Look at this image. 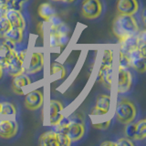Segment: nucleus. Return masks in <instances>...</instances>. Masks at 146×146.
Wrapping results in <instances>:
<instances>
[{
  "label": "nucleus",
  "instance_id": "f257e3e1",
  "mask_svg": "<svg viewBox=\"0 0 146 146\" xmlns=\"http://www.w3.org/2000/svg\"><path fill=\"white\" fill-rule=\"evenodd\" d=\"M139 25L133 15H118L112 23V32L117 38L127 35H135Z\"/></svg>",
  "mask_w": 146,
  "mask_h": 146
},
{
  "label": "nucleus",
  "instance_id": "f03ea898",
  "mask_svg": "<svg viewBox=\"0 0 146 146\" xmlns=\"http://www.w3.org/2000/svg\"><path fill=\"white\" fill-rule=\"evenodd\" d=\"M137 107L134 102L128 98H121L117 102L114 114L118 121L122 124L131 122L137 116Z\"/></svg>",
  "mask_w": 146,
  "mask_h": 146
},
{
  "label": "nucleus",
  "instance_id": "7ed1b4c3",
  "mask_svg": "<svg viewBox=\"0 0 146 146\" xmlns=\"http://www.w3.org/2000/svg\"><path fill=\"white\" fill-rule=\"evenodd\" d=\"M100 0H83L81 3V14L87 19H96L102 13Z\"/></svg>",
  "mask_w": 146,
  "mask_h": 146
},
{
  "label": "nucleus",
  "instance_id": "20e7f679",
  "mask_svg": "<svg viewBox=\"0 0 146 146\" xmlns=\"http://www.w3.org/2000/svg\"><path fill=\"white\" fill-rule=\"evenodd\" d=\"M63 104L58 100H50L48 102V121L50 126H56L62 121L63 115Z\"/></svg>",
  "mask_w": 146,
  "mask_h": 146
},
{
  "label": "nucleus",
  "instance_id": "39448f33",
  "mask_svg": "<svg viewBox=\"0 0 146 146\" xmlns=\"http://www.w3.org/2000/svg\"><path fill=\"white\" fill-rule=\"evenodd\" d=\"M111 105V96L100 94L96 99V104L90 112V116H105L110 111Z\"/></svg>",
  "mask_w": 146,
  "mask_h": 146
},
{
  "label": "nucleus",
  "instance_id": "423d86ee",
  "mask_svg": "<svg viewBox=\"0 0 146 146\" xmlns=\"http://www.w3.org/2000/svg\"><path fill=\"white\" fill-rule=\"evenodd\" d=\"M9 58V64L7 68L8 74L11 77H15L17 75L26 73V66L24 64V60L18 58V56L16 53V50H13L10 53L5 54Z\"/></svg>",
  "mask_w": 146,
  "mask_h": 146
},
{
  "label": "nucleus",
  "instance_id": "0eeeda50",
  "mask_svg": "<svg viewBox=\"0 0 146 146\" xmlns=\"http://www.w3.org/2000/svg\"><path fill=\"white\" fill-rule=\"evenodd\" d=\"M132 85V74L129 68H118V84H117V92L119 94L128 92Z\"/></svg>",
  "mask_w": 146,
  "mask_h": 146
},
{
  "label": "nucleus",
  "instance_id": "6e6552de",
  "mask_svg": "<svg viewBox=\"0 0 146 146\" xmlns=\"http://www.w3.org/2000/svg\"><path fill=\"white\" fill-rule=\"evenodd\" d=\"M44 95L42 90H34L27 92L25 96V107L29 111H36L43 105Z\"/></svg>",
  "mask_w": 146,
  "mask_h": 146
},
{
  "label": "nucleus",
  "instance_id": "1a4fd4ad",
  "mask_svg": "<svg viewBox=\"0 0 146 146\" xmlns=\"http://www.w3.org/2000/svg\"><path fill=\"white\" fill-rule=\"evenodd\" d=\"M18 124L13 120L0 121V138L5 140L12 139L17 134Z\"/></svg>",
  "mask_w": 146,
  "mask_h": 146
},
{
  "label": "nucleus",
  "instance_id": "9d476101",
  "mask_svg": "<svg viewBox=\"0 0 146 146\" xmlns=\"http://www.w3.org/2000/svg\"><path fill=\"white\" fill-rule=\"evenodd\" d=\"M139 9L138 0H117L118 15H135Z\"/></svg>",
  "mask_w": 146,
  "mask_h": 146
},
{
  "label": "nucleus",
  "instance_id": "9b49d317",
  "mask_svg": "<svg viewBox=\"0 0 146 146\" xmlns=\"http://www.w3.org/2000/svg\"><path fill=\"white\" fill-rule=\"evenodd\" d=\"M44 64H45L44 54L38 51H35L32 53L30 61L29 63V65L26 67V72L27 74H36V73H38L42 70Z\"/></svg>",
  "mask_w": 146,
  "mask_h": 146
},
{
  "label": "nucleus",
  "instance_id": "f8f14e48",
  "mask_svg": "<svg viewBox=\"0 0 146 146\" xmlns=\"http://www.w3.org/2000/svg\"><path fill=\"white\" fill-rule=\"evenodd\" d=\"M31 83L32 80L29 76L23 73V74L13 77L11 88L14 93H16L17 95H23L24 94L25 87L30 85Z\"/></svg>",
  "mask_w": 146,
  "mask_h": 146
},
{
  "label": "nucleus",
  "instance_id": "ddd939ff",
  "mask_svg": "<svg viewBox=\"0 0 146 146\" xmlns=\"http://www.w3.org/2000/svg\"><path fill=\"white\" fill-rule=\"evenodd\" d=\"M129 57L131 59V67L139 73H144L146 71V56H143V54L140 52V50L137 48L133 51L130 52Z\"/></svg>",
  "mask_w": 146,
  "mask_h": 146
},
{
  "label": "nucleus",
  "instance_id": "4468645a",
  "mask_svg": "<svg viewBox=\"0 0 146 146\" xmlns=\"http://www.w3.org/2000/svg\"><path fill=\"white\" fill-rule=\"evenodd\" d=\"M7 17L11 23L13 27H18V29H25L26 27V20L21 11L17 9H8L7 13Z\"/></svg>",
  "mask_w": 146,
  "mask_h": 146
},
{
  "label": "nucleus",
  "instance_id": "2eb2a0df",
  "mask_svg": "<svg viewBox=\"0 0 146 146\" xmlns=\"http://www.w3.org/2000/svg\"><path fill=\"white\" fill-rule=\"evenodd\" d=\"M113 67H102L98 73V80L108 90H111Z\"/></svg>",
  "mask_w": 146,
  "mask_h": 146
},
{
  "label": "nucleus",
  "instance_id": "dca6fc26",
  "mask_svg": "<svg viewBox=\"0 0 146 146\" xmlns=\"http://www.w3.org/2000/svg\"><path fill=\"white\" fill-rule=\"evenodd\" d=\"M38 144L40 146H58L57 131L50 130L42 133L38 138Z\"/></svg>",
  "mask_w": 146,
  "mask_h": 146
},
{
  "label": "nucleus",
  "instance_id": "f3484780",
  "mask_svg": "<svg viewBox=\"0 0 146 146\" xmlns=\"http://www.w3.org/2000/svg\"><path fill=\"white\" fill-rule=\"evenodd\" d=\"M38 13L39 17L47 22L50 17L56 15V11H55L54 7L51 4L49 3H42L39 5L38 8Z\"/></svg>",
  "mask_w": 146,
  "mask_h": 146
},
{
  "label": "nucleus",
  "instance_id": "a211bd4d",
  "mask_svg": "<svg viewBox=\"0 0 146 146\" xmlns=\"http://www.w3.org/2000/svg\"><path fill=\"white\" fill-rule=\"evenodd\" d=\"M50 76L55 80H63L66 77V68L62 64L58 62H53L50 65Z\"/></svg>",
  "mask_w": 146,
  "mask_h": 146
},
{
  "label": "nucleus",
  "instance_id": "6ab92c4d",
  "mask_svg": "<svg viewBox=\"0 0 146 146\" xmlns=\"http://www.w3.org/2000/svg\"><path fill=\"white\" fill-rule=\"evenodd\" d=\"M5 38L13 41V42L16 43L17 45L20 44L22 42L23 38H24V29H18V27H12L11 30L6 35Z\"/></svg>",
  "mask_w": 146,
  "mask_h": 146
},
{
  "label": "nucleus",
  "instance_id": "aec40b11",
  "mask_svg": "<svg viewBox=\"0 0 146 146\" xmlns=\"http://www.w3.org/2000/svg\"><path fill=\"white\" fill-rule=\"evenodd\" d=\"M135 38H136L137 48H138L140 52L143 54V56H146V31L145 29L139 30L135 34Z\"/></svg>",
  "mask_w": 146,
  "mask_h": 146
},
{
  "label": "nucleus",
  "instance_id": "412c9836",
  "mask_svg": "<svg viewBox=\"0 0 146 146\" xmlns=\"http://www.w3.org/2000/svg\"><path fill=\"white\" fill-rule=\"evenodd\" d=\"M113 58H114V53L111 48H105L102 60H100V68L102 67H113Z\"/></svg>",
  "mask_w": 146,
  "mask_h": 146
},
{
  "label": "nucleus",
  "instance_id": "4be33fe9",
  "mask_svg": "<svg viewBox=\"0 0 146 146\" xmlns=\"http://www.w3.org/2000/svg\"><path fill=\"white\" fill-rule=\"evenodd\" d=\"M146 138V121L141 119L136 122L135 141H143Z\"/></svg>",
  "mask_w": 146,
  "mask_h": 146
},
{
  "label": "nucleus",
  "instance_id": "5701e85b",
  "mask_svg": "<svg viewBox=\"0 0 146 146\" xmlns=\"http://www.w3.org/2000/svg\"><path fill=\"white\" fill-rule=\"evenodd\" d=\"M11 23L9 22L7 17H0V39L4 38L6 35L12 29Z\"/></svg>",
  "mask_w": 146,
  "mask_h": 146
},
{
  "label": "nucleus",
  "instance_id": "b1692460",
  "mask_svg": "<svg viewBox=\"0 0 146 146\" xmlns=\"http://www.w3.org/2000/svg\"><path fill=\"white\" fill-rule=\"evenodd\" d=\"M1 114H3V115H16L17 108L11 102H3L2 108H1Z\"/></svg>",
  "mask_w": 146,
  "mask_h": 146
},
{
  "label": "nucleus",
  "instance_id": "393cba45",
  "mask_svg": "<svg viewBox=\"0 0 146 146\" xmlns=\"http://www.w3.org/2000/svg\"><path fill=\"white\" fill-rule=\"evenodd\" d=\"M135 132H136V122H129L127 123L124 129V133L127 138L132 141H135Z\"/></svg>",
  "mask_w": 146,
  "mask_h": 146
},
{
  "label": "nucleus",
  "instance_id": "a878e982",
  "mask_svg": "<svg viewBox=\"0 0 146 146\" xmlns=\"http://www.w3.org/2000/svg\"><path fill=\"white\" fill-rule=\"evenodd\" d=\"M119 67L123 68H130L131 67V59L129 55L122 51H120V59H119Z\"/></svg>",
  "mask_w": 146,
  "mask_h": 146
},
{
  "label": "nucleus",
  "instance_id": "bb28decb",
  "mask_svg": "<svg viewBox=\"0 0 146 146\" xmlns=\"http://www.w3.org/2000/svg\"><path fill=\"white\" fill-rule=\"evenodd\" d=\"M48 45L51 48H58V33L55 31H48Z\"/></svg>",
  "mask_w": 146,
  "mask_h": 146
},
{
  "label": "nucleus",
  "instance_id": "cd10ccee",
  "mask_svg": "<svg viewBox=\"0 0 146 146\" xmlns=\"http://www.w3.org/2000/svg\"><path fill=\"white\" fill-rule=\"evenodd\" d=\"M58 133V146H70L72 141L65 132H57Z\"/></svg>",
  "mask_w": 146,
  "mask_h": 146
},
{
  "label": "nucleus",
  "instance_id": "c85d7f7f",
  "mask_svg": "<svg viewBox=\"0 0 146 146\" xmlns=\"http://www.w3.org/2000/svg\"><path fill=\"white\" fill-rule=\"evenodd\" d=\"M111 119L107 120L106 121H102V122H93V127L96 128L98 130H107L108 128L111 126Z\"/></svg>",
  "mask_w": 146,
  "mask_h": 146
},
{
  "label": "nucleus",
  "instance_id": "c756f323",
  "mask_svg": "<svg viewBox=\"0 0 146 146\" xmlns=\"http://www.w3.org/2000/svg\"><path fill=\"white\" fill-rule=\"evenodd\" d=\"M118 146H134V143L132 141V140L124 137V138H120L117 141Z\"/></svg>",
  "mask_w": 146,
  "mask_h": 146
},
{
  "label": "nucleus",
  "instance_id": "7c9ffc66",
  "mask_svg": "<svg viewBox=\"0 0 146 146\" xmlns=\"http://www.w3.org/2000/svg\"><path fill=\"white\" fill-rule=\"evenodd\" d=\"M58 43H59V47H64L66 46L68 41H70V38H68V34H62V33H58Z\"/></svg>",
  "mask_w": 146,
  "mask_h": 146
},
{
  "label": "nucleus",
  "instance_id": "2f4dec72",
  "mask_svg": "<svg viewBox=\"0 0 146 146\" xmlns=\"http://www.w3.org/2000/svg\"><path fill=\"white\" fill-rule=\"evenodd\" d=\"M9 9H17V10L21 11L23 8V5H21L17 0H9L7 3Z\"/></svg>",
  "mask_w": 146,
  "mask_h": 146
},
{
  "label": "nucleus",
  "instance_id": "473e14b6",
  "mask_svg": "<svg viewBox=\"0 0 146 146\" xmlns=\"http://www.w3.org/2000/svg\"><path fill=\"white\" fill-rule=\"evenodd\" d=\"M16 53L18 56L21 60H24L25 61V58L27 56V49L26 48H16Z\"/></svg>",
  "mask_w": 146,
  "mask_h": 146
},
{
  "label": "nucleus",
  "instance_id": "72a5a7b5",
  "mask_svg": "<svg viewBox=\"0 0 146 146\" xmlns=\"http://www.w3.org/2000/svg\"><path fill=\"white\" fill-rule=\"evenodd\" d=\"M9 64V58L6 55H3V56H0V66H1L4 70H7Z\"/></svg>",
  "mask_w": 146,
  "mask_h": 146
},
{
  "label": "nucleus",
  "instance_id": "f704fd0d",
  "mask_svg": "<svg viewBox=\"0 0 146 146\" xmlns=\"http://www.w3.org/2000/svg\"><path fill=\"white\" fill-rule=\"evenodd\" d=\"M36 32L42 38H44V22L40 21L36 24Z\"/></svg>",
  "mask_w": 146,
  "mask_h": 146
},
{
  "label": "nucleus",
  "instance_id": "c9c22d12",
  "mask_svg": "<svg viewBox=\"0 0 146 146\" xmlns=\"http://www.w3.org/2000/svg\"><path fill=\"white\" fill-rule=\"evenodd\" d=\"M8 6L7 4L0 5V17H7V13L8 11Z\"/></svg>",
  "mask_w": 146,
  "mask_h": 146
},
{
  "label": "nucleus",
  "instance_id": "e433bc0d",
  "mask_svg": "<svg viewBox=\"0 0 146 146\" xmlns=\"http://www.w3.org/2000/svg\"><path fill=\"white\" fill-rule=\"evenodd\" d=\"M102 146H118L116 141H105L103 143H100Z\"/></svg>",
  "mask_w": 146,
  "mask_h": 146
},
{
  "label": "nucleus",
  "instance_id": "4c0bfd02",
  "mask_svg": "<svg viewBox=\"0 0 146 146\" xmlns=\"http://www.w3.org/2000/svg\"><path fill=\"white\" fill-rule=\"evenodd\" d=\"M145 9H143V12H141V17H143V24H145Z\"/></svg>",
  "mask_w": 146,
  "mask_h": 146
},
{
  "label": "nucleus",
  "instance_id": "58836bf2",
  "mask_svg": "<svg viewBox=\"0 0 146 146\" xmlns=\"http://www.w3.org/2000/svg\"><path fill=\"white\" fill-rule=\"evenodd\" d=\"M3 74H4V68L0 66V80L2 79V77H3Z\"/></svg>",
  "mask_w": 146,
  "mask_h": 146
},
{
  "label": "nucleus",
  "instance_id": "ea45409f",
  "mask_svg": "<svg viewBox=\"0 0 146 146\" xmlns=\"http://www.w3.org/2000/svg\"><path fill=\"white\" fill-rule=\"evenodd\" d=\"M9 0H0V5H5V4H7Z\"/></svg>",
  "mask_w": 146,
  "mask_h": 146
},
{
  "label": "nucleus",
  "instance_id": "a19ab883",
  "mask_svg": "<svg viewBox=\"0 0 146 146\" xmlns=\"http://www.w3.org/2000/svg\"><path fill=\"white\" fill-rule=\"evenodd\" d=\"M75 0H61V2H64V3H72Z\"/></svg>",
  "mask_w": 146,
  "mask_h": 146
},
{
  "label": "nucleus",
  "instance_id": "79ce46f5",
  "mask_svg": "<svg viewBox=\"0 0 146 146\" xmlns=\"http://www.w3.org/2000/svg\"><path fill=\"white\" fill-rule=\"evenodd\" d=\"M17 1L19 2L21 5H24V3H26V2L27 1V0H17Z\"/></svg>",
  "mask_w": 146,
  "mask_h": 146
},
{
  "label": "nucleus",
  "instance_id": "37998d69",
  "mask_svg": "<svg viewBox=\"0 0 146 146\" xmlns=\"http://www.w3.org/2000/svg\"><path fill=\"white\" fill-rule=\"evenodd\" d=\"M1 108H2V102H0V114H1Z\"/></svg>",
  "mask_w": 146,
  "mask_h": 146
},
{
  "label": "nucleus",
  "instance_id": "c03bdc74",
  "mask_svg": "<svg viewBox=\"0 0 146 146\" xmlns=\"http://www.w3.org/2000/svg\"><path fill=\"white\" fill-rule=\"evenodd\" d=\"M53 1H61V0H53Z\"/></svg>",
  "mask_w": 146,
  "mask_h": 146
}]
</instances>
